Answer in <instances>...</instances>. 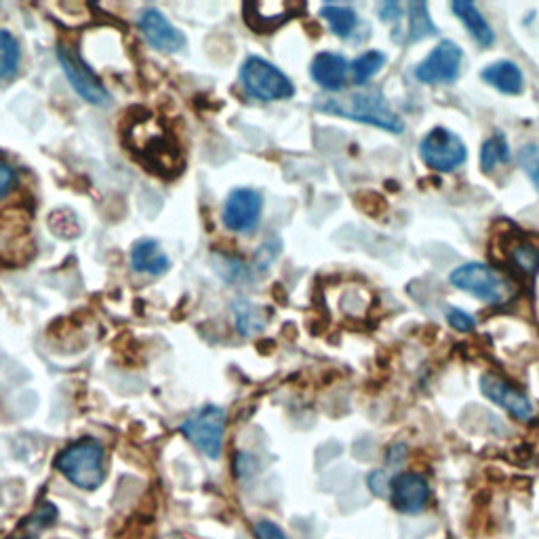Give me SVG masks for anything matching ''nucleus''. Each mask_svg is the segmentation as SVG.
<instances>
[{"label":"nucleus","mask_w":539,"mask_h":539,"mask_svg":"<svg viewBox=\"0 0 539 539\" xmlns=\"http://www.w3.org/2000/svg\"><path fill=\"white\" fill-rule=\"evenodd\" d=\"M19 68V45L15 38L0 30V81L11 78Z\"/></svg>","instance_id":"24"},{"label":"nucleus","mask_w":539,"mask_h":539,"mask_svg":"<svg viewBox=\"0 0 539 539\" xmlns=\"http://www.w3.org/2000/svg\"><path fill=\"white\" fill-rule=\"evenodd\" d=\"M510 156L512 152L508 146V139L502 133H495L481 148V169L485 173H491L495 167L506 165L510 161Z\"/></svg>","instance_id":"22"},{"label":"nucleus","mask_w":539,"mask_h":539,"mask_svg":"<svg viewBox=\"0 0 539 539\" xmlns=\"http://www.w3.org/2000/svg\"><path fill=\"white\" fill-rule=\"evenodd\" d=\"M453 13L459 17V22L466 26V30L470 32V36L481 47H491L495 43V34L493 28L489 26L487 19L483 17V13L476 9V5L468 3V0H457V3L451 5Z\"/></svg>","instance_id":"17"},{"label":"nucleus","mask_w":539,"mask_h":539,"mask_svg":"<svg viewBox=\"0 0 539 539\" xmlns=\"http://www.w3.org/2000/svg\"><path fill=\"white\" fill-rule=\"evenodd\" d=\"M438 34V28L434 26L428 5L426 3H411L409 5V43H419L428 36Z\"/></svg>","instance_id":"21"},{"label":"nucleus","mask_w":539,"mask_h":539,"mask_svg":"<svg viewBox=\"0 0 539 539\" xmlns=\"http://www.w3.org/2000/svg\"><path fill=\"white\" fill-rule=\"evenodd\" d=\"M15 182H17V175H15L13 167L0 161V201H3V198H7L13 192Z\"/></svg>","instance_id":"29"},{"label":"nucleus","mask_w":539,"mask_h":539,"mask_svg":"<svg viewBox=\"0 0 539 539\" xmlns=\"http://www.w3.org/2000/svg\"><path fill=\"white\" fill-rule=\"evenodd\" d=\"M419 156L428 169L449 173L466 163L468 148L453 131L436 127L424 135L422 144H419Z\"/></svg>","instance_id":"7"},{"label":"nucleus","mask_w":539,"mask_h":539,"mask_svg":"<svg viewBox=\"0 0 539 539\" xmlns=\"http://www.w3.org/2000/svg\"><path fill=\"white\" fill-rule=\"evenodd\" d=\"M262 194L251 188H236L226 198L222 211L224 226L232 232H251L262 217Z\"/></svg>","instance_id":"10"},{"label":"nucleus","mask_w":539,"mask_h":539,"mask_svg":"<svg viewBox=\"0 0 539 539\" xmlns=\"http://www.w3.org/2000/svg\"><path fill=\"white\" fill-rule=\"evenodd\" d=\"M57 57H59V64H62L66 76L70 78V83L78 95L95 106H106L110 102L108 89L102 85V81H99V78L91 72V68L83 62L81 55H78L72 47L59 45Z\"/></svg>","instance_id":"9"},{"label":"nucleus","mask_w":539,"mask_h":539,"mask_svg":"<svg viewBox=\"0 0 539 539\" xmlns=\"http://www.w3.org/2000/svg\"><path fill=\"white\" fill-rule=\"evenodd\" d=\"M379 13H382L384 22H394V19L401 17V5L398 3H384L379 7Z\"/></svg>","instance_id":"30"},{"label":"nucleus","mask_w":539,"mask_h":539,"mask_svg":"<svg viewBox=\"0 0 539 539\" xmlns=\"http://www.w3.org/2000/svg\"><path fill=\"white\" fill-rule=\"evenodd\" d=\"M518 165L525 171V175L531 179L533 186L539 192V146L537 144H525L516 154Z\"/></svg>","instance_id":"26"},{"label":"nucleus","mask_w":539,"mask_h":539,"mask_svg":"<svg viewBox=\"0 0 539 539\" xmlns=\"http://www.w3.org/2000/svg\"><path fill=\"white\" fill-rule=\"evenodd\" d=\"M321 17L329 24L331 32L339 38H348L358 26V17L354 9L346 5H323Z\"/></svg>","instance_id":"19"},{"label":"nucleus","mask_w":539,"mask_h":539,"mask_svg":"<svg viewBox=\"0 0 539 539\" xmlns=\"http://www.w3.org/2000/svg\"><path fill=\"white\" fill-rule=\"evenodd\" d=\"M234 312H236V327L243 335H253L264 329L262 310H257L249 302H236Z\"/></svg>","instance_id":"25"},{"label":"nucleus","mask_w":539,"mask_h":539,"mask_svg":"<svg viewBox=\"0 0 539 539\" xmlns=\"http://www.w3.org/2000/svg\"><path fill=\"white\" fill-rule=\"evenodd\" d=\"M390 497L394 510L403 514H419L430 502V485L422 474L401 472L390 481Z\"/></svg>","instance_id":"12"},{"label":"nucleus","mask_w":539,"mask_h":539,"mask_svg":"<svg viewBox=\"0 0 539 539\" xmlns=\"http://www.w3.org/2000/svg\"><path fill=\"white\" fill-rule=\"evenodd\" d=\"M304 5H291V3H247L243 7V15L245 22L249 24L251 30L259 32V34H270L274 30L281 28L283 24H287L289 19L302 11Z\"/></svg>","instance_id":"14"},{"label":"nucleus","mask_w":539,"mask_h":539,"mask_svg":"<svg viewBox=\"0 0 539 539\" xmlns=\"http://www.w3.org/2000/svg\"><path fill=\"white\" fill-rule=\"evenodd\" d=\"M483 81L497 91H502L506 95H521L525 89V76L514 62L502 59V62H495L487 66L481 74Z\"/></svg>","instance_id":"16"},{"label":"nucleus","mask_w":539,"mask_h":539,"mask_svg":"<svg viewBox=\"0 0 539 539\" xmlns=\"http://www.w3.org/2000/svg\"><path fill=\"white\" fill-rule=\"evenodd\" d=\"M481 392L489 398L491 403L499 405L512 417L521 419V422H529V419H533L535 415V405L531 398L525 392L516 390L512 384H508L504 377L485 373L481 377Z\"/></svg>","instance_id":"11"},{"label":"nucleus","mask_w":539,"mask_h":539,"mask_svg":"<svg viewBox=\"0 0 539 539\" xmlns=\"http://www.w3.org/2000/svg\"><path fill=\"white\" fill-rule=\"evenodd\" d=\"M131 266L142 274L161 276L169 270L171 262L156 241H139L131 251Z\"/></svg>","instance_id":"18"},{"label":"nucleus","mask_w":539,"mask_h":539,"mask_svg":"<svg viewBox=\"0 0 539 539\" xmlns=\"http://www.w3.org/2000/svg\"><path fill=\"white\" fill-rule=\"evenodd\" d=\"M464 51L453 41H443L415 68V78L424 85H449L455 83L462 70Z\"/></svg>","instance_id":"8"},{"label":"nucleus","mask_w":539,"mask_h":539,"mask_svg":"<svg viewBox=\"0 0 539 539\" xmlns=\"http://www.w3.org/2000/svg\"><path fill=\"white\" fill-rule=\"evenodd\" d=\"M182 434L203 455H207L209 459H217L224 449L226 411L215 405L198 409L182 424Z\"/></svg>","instance_id":"6"},{"label":"nucleus","mask_w":539,"mask_h":539,"mask_svg":"<svg viewBox=\"0 0 539 539\" xmlns=\"http://www.w3.org/2000/svg\"><path fill=\"white\" fill-rule=\"evenodd\" d=\"M386 66V55L377 49H371L363 55H358L350 64L354 85H367L371 78Z\"/></svg>","instance_id":"20"},{"label":"nucleus","mask_w":539,"mask_h":539,"mask_svg":"<svg viewBox=\"0 0 539 539\" xmlns=\"http://www.w3.org/2000/svg\"><path fill=\"white\" fill-rule=\"evenodd\" d=\"M350 64L344 55L321 51L310 64V76L316 85H321L325 91L339 93L346 85Z\"/></svg>","instance_id":"15"},{"label":"nucleus","mask_w":539,"mask_h":539,"mask_svg":"<svg viewBox=\"0 0 539 539\" xmlns=\"http://www.w3.org/2000/svg\"><path fill=\"white\" fill-rule=\"evenodd\" d=\"M139 28L148 38V43L158 51L175 53L186 47V36L182 30H177L158 9H146L139 17Z\"/></svg>","instance_id":"13"},{"label":"nucleus","mask_w":539,"mask_h":539,"mask_svg":"<svg viewBox=\"0 0 539 539\" xmlns=\"http://www.w3.org/2000/svg\"><path fill=\"white\" fill-rule=\"evenodd\" d=\"M314 106L325 114L350 118V121L365 123L390 133H403L405 129L401 116L390 108L386 95L379 89L356 91L348 93L346 97H318Z\"/></svg>","instance_id":"1"},{"label":"nucleus","mask_w":539,"mask_h":539,"mask_svg":"<svg viewBox=\"0 0 539 539\" xmlns=\"http://www.w3.org/2000/svg\"><path fill=\"white\" fill-rule=\"evenodd\" d=\"M127 142L150 171L158 175H173L182 167L179 148L173 139L163 131L150 125V121L133 123L127 131Z\"/></svg>","instance_id":"2"},{"label":"nucleus","mask_w":539,"mask_h":539,"mask_svg":"<svg viewBox=\"0 0 539 539\" xmlns=\"http://www.w3.org/2000/svg\"><path fill=\"white\" fill-rule=\"evenodd\" d=\"M447 321L459 333H470L476 327L474 316L468 314V312H464V310H459V308H449L447 310Z\"/></svg>","instance_id":"27"},{"label":"nucleus","mask_w":539,"mask_h":539,"mask_svg":"<svg viewBox=\"0 0 539 539\" xmlns=\"http://www.w3.org/2000/svg\"><path fill=\"white\" fill-rule=\"evenodd\" d=\"M241 83L257 102H278V99H289L295 95V87L287 74L257 55L245 59Z\"/></svg>","instance_id":"5"},{"label":"nucleus","mask_w":539,"mask_h":539,"mask_svg":"<svg viewBox=\"0 0 539 539\" xmlns=\"http://www.w3.org/2000/svg\"><path fill=\"white\" fill-rule=\"evenodd\" d=\"M510 259L514 268L525 276H537L539 272V249L531 243H516L510 249Z\"/></svg>","instance_id":"23"},{"label":"nucleus","mask_w":539,"mask_h":539,"mask_svg":"<svg viewBox=\"0 0 539 539\" xmlns=\"http://www.w3.org/2000/svg\"><path fill=\"white\" fill-rule=\"evenodd\" d=\"M255 539H289L287 533L272 521H257L253 525Z\"/></svg>","instance_id":"28"},{"label":"nucleus","mask_w":539,"mask_h":539,"mask_svg":"<svg viewBox=\"0 0 539 539\" xmlns=\"http://www.w3.org/2000/svg\"><path fill=\"white\" fill-rule=\"evenodd\" d=\"M55 466L78 489L93 491L106 478L104 447L93 438H85V441H78L64 449L62 455L57 457Z\"/></svg>","instance_id":"3"},{"label":"nucleus","mask_w":539,"mask_h":539,"mask_svg":"<svg viewBox=\"0 0 539 539\" xmlns=\"http://www.w3.org/2000/svg\"><path fill=\"white\" fill-rule=\"evenodd\" d=\"M449 281L453 287L470 293L472 297L481 299L487 304H502L512 295V285L508 278H504L497 270L487 264L470 262L459 266L451 272Z\"/></svg>","instance_id":"4"}]
</instances>
